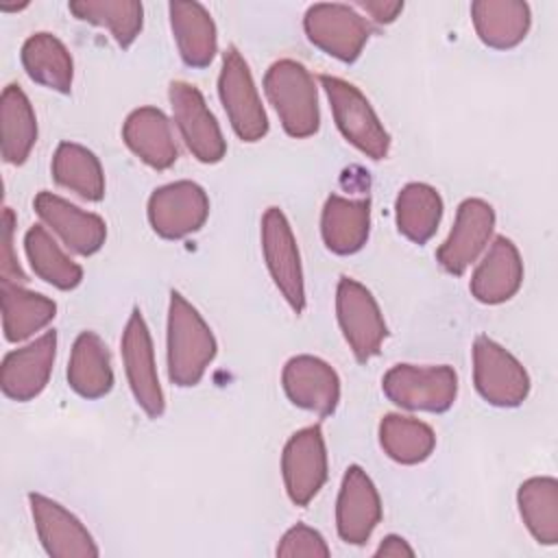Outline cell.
Wrapping results in <instances>:
<instances>
[{
	"mask_svg": "<svg viewBox=\"0 0 558 558\" xmlns=\"http://www.w3.org/2000/svg\"><path fill=\"white\" fill-rule=\"evenodd\" d=\"M281 473L294 506H307L327 482V447L320 425L294 432L281 453Z\"/></svg>",
	"mask_w": 558,
	"mask_h": 558,
	"instance_id": "cell-12",
	"label": "cell"
},
{
	"mask_svg": "<svg viewBox=\"0 0 558 558\" xmlns=\"http://www.w3.org/2000/svg\"><path fill=\"white\" fill-rule=\"evenodd\" d=\"M218 94L231 129L242 142H259L268 133V118L262 98L253 83L248 63L235 46H229L222 52Z\"/></svg>",
	"mask_w": 558,
	"mask_h": 558,
	"instance_id": "cell-5",
	"label": "cell"
},
{
	"mask_svg": "<svg viewBox=\"0 0 558 558\" xmlns=\"http://www.w3.org/2000/svg\"><path fill=\"white\" fill-rule=\"evenodd\" d=\"M33 207L37 216L63 240L68 248H72L78 255H94L102 248L107 240V225L98 214L85 211L76 207L74 203L41 190Z\"/></svg>",
	"mask_w": 558,
	"mask_h": 558,
	"instance_id": "cell-19",
	"label": "cell"
},
{
	"mask_svg": "<svg viewBox=\"0 0 558 558\" xmlns=\"http://www.w3.org/2000/svg\"><path fill=\"white\" fill-rule=\"evenodd\" d=\"M22 65L31 81L70 94L74 81V61L68 48L52 33H33L22 46Z\"/></svg>",
	"mask_w": 558,
	"mask_h": 558,
	"instance_id": "cell-28",
	"label": "cell"
},
{
	"mask_svg": "<svg viewBox=\"0 0 558 558\" xmlns=\"http://www.w3.org/2000/svg\"><path fill=\"white\" fill-rule=\"evenodd\" d=\"M264 92L290 137H310L320 126L318 92L310 70L294 59L275 61L264 74Z\"/></svg>",
	"mask_w": 558,
	"mask_h": 558,
	"instance_id": "cell-2",
	"label": "cell"
},
{
	"mask_svg": "<svg viewBox=\"0 0 558 558\" xmlns=\"http://www.w3.org/2000/svg\"><path fill=\"white\" fill-rule=\"evenodd\" d=\"M318 81L329 98L336 126L344 140L375 161L388 157L390 135L366 96L353 83L331 74H320Z\"/></svg>",
	"mask_w": 558,
	"mask_h": 558,
	"instance_id": "cell-3",
	"label": "cell"
},
{
	"mask_svg": "<svg viewBox=\"0 0 558 558\" xmlns=\"http://www.w3.org/2000/svg\"><path fill=\"white\" fill-rule=\"evenodd\" d=\"M0 303L2 329L9 342H22L31 338L57 316V303L52 299L11 281H0Z\"/></svg>",
	"mask_w": 558,
	"mask_h": 558,
	"instance_id": "cell-27",
	"label": "cell"
},
{
	"mask_svg": "<svg viewBox=\"0 0 558 558\" xmlns=\"http://www.w3.org/2000/svg\"><path fill=\"white\" fill-rule=\"evenodd\" d=\"M68 9L83 22L105 26L120 48H129L144 26V7L137 0H74Z\"/></svg>",
	"mask_w": 558,
	"mask_h": 558,
	"instance_id": "cell-33",
	"label": "cell"
},
{
	"mask_svg": "<svg viewBox=\"0 0 558 558\" xmlns=\"http://www.w3.org/2000/svg\"><path fill=\"white\" fill-rule=\"evenodd\" d=\"M307 39L344 63H353L371 37V24L353 7L338 2L312 4L303 17Z\"/></svg>",
	"mask_w": 558,
	"mask_h": 558,
	"instance_id": "cell-8",
	"label": "cell"
},
{
	"mask_svg": "<svg viewBox=\"0 0 558 558\" xmlns=\"http://www.w3.org/2000/svg\"><path fill=\"white\" fill-rule=\"evenodd\" d=\"M216 357V338L198 310L177 290L168 307V377L174 386H196Z\"/></svg>",
	"mask_w": 558,
	"mask_h": 558,
	"instance_id": "cell-1",
	"label": "cell"
},
{
	"mask_svg": "<svg viewBox=\"0 0 558 558\" xmlns=\"http://www.w3.org/2000/svg\"><path fill=\"white\" fill-rule=\"evenodd\" d=\"M57 357V331L50 329L37 340L9 351L0 366L2 392L13 401L35 399L48 384Z\"/></svg>",
	"mask_w": 558,
	"mask_h": 558,
	"instance_id": "cell-17",
	"label": "cell"
},
{
	"mask_svg": "<svg viewBox=\"0 0 558 558\" xmlns=\"http://www.w3.org/2000/svg\"><path fill=\"white\" fill-rule=\"evenodd\" d=\"M120 344H122L126 379H129V386H131V392H133L137 405L150 418H159L166 410V399H163V390H161L157 366H155L153 338H150L148 325L137 307L131 312V316L126 320Z\"/></svg>",
	"mask_w": 558,
	"mask_h": 558,
	"instance_id": "cell-13",
	"label": "cell"
},
{
	"mask_svg": "<svg viewBox=\"0 0 558 558\" xmlns=\"http://www.w3.org/2000/svg\"><path fill=\"white\" fill-rule=\"evenodd\" d=\"M397 229L414 244H425L438 229L442 218V198L427 183H408L395 201Z\"/></svg>",
	"mask_w": 558,
	"mask_h": 558,
	"instance_id": "cell-29",
	"label": "cell"
},
{
	"mask_svg": "<svg viewBox=\"0 0 558 558\" xmlns=\"http://www.w3.org/2000/svg\"><path fill=\"white\" fill-rule=\"evenodd\" d=\"M24 248L33 272L46 283L59 290H74L83 281V268L59 248L41 225H33L26 231Z\"/></svg>",
	"mask_w": 558,
	"mask_h": 558,
	"instance_id": "cell-34",
	"label": "cell"
},
{
	"mask_svg": "<svg viewBox=\"0 0 558 558\" xmlns=\"http://www.w3.org/2000/svg\"><path fill=\"white\" fill-rule=\"evenodd\" d=\"M281 384L288 399L318 416H329L340 401V377L320 357L294 355L286 362Z\"/></svg>",
	"mask_w": 558,
	"mask_h": 558,
	"instance_id": "cell-18",
	"label": "cell"
},
{
	"mask_svg": "<svg viewBox=\"0 0 558 558\" xmlns=\"http://www.w3.org/2000/svg\"><path fill=\"white\" fill-rule=\"evenodd\" d=\"M68 384L85 399H100L113 386L109 349L94 331H81L68 362Z\"/></svg>",
	"mask_w": 558,
	"mask_h": 558,
	"instance_id": "cell-25",
	"label": "cell"
},
{
	"mask_svg": "<svg viewBox=\"0 0 558 558\" xmlns=\"http://www.w3.org/2000/svg\"><path fill=\"white\" fill-rule=\"evenodd\" d=\"M471 17L477 37L495 50H510L519 46L532 22L530 7L521 0H475Z\"/></svg>",
	"mask_w": 558,
	"mask_h": 558,
	"instance_id": "cell-24",
	"label": "cell"
},
{
	"mask_svg": "<svg viewBox=\"0 0 558 558\" xmlns=\"http://www.w3.org/2000/svg\"><path fill=\"white\" fill-rule=\"evenodd\" d=\"M170 28L179 54L190 68H207L218 52L216 24L201 2L174 0L168 4Z\"/></svg>",
	"mask_w": 558,
	"mask_h": 558,
	"instance_id": "cell-23",
	"label": "cell"
},
{
	"mask_svg": "<svg viewBox=\"0 0 558 558\" xmlns=\"http://www.w3.org/2000/svg\"><path fill=\"white\" fill-rule=\"evenodd\" d=\"M35 530L52 558H96L98 547L87 527L59 501L39 493L28 495Z\"/></svg>",
	"mask_w": 558,
	"mask_h": 558,
	"instance_id": "cell-15",
	"label": "cell"
},
{
	"mask_svg": "<svg viewBox=\"0 0 558 558\" xmlns=\"http://www.w3.org/2000/svg\"><path fill=\"white\" fill-rule=\"evenodd\" d=\"M379 445L390 460L399 464H418L432 456L436 434L418 418L386 414L379 421Z\"/></svg>",
	"mask_w": 558,
	"mask_h": 558,
	"instance_id": "cell-31",
	"label": "cell"
},
{
	"mask_svg": "<svg viewBox=\"0 0 558 558\" xmlns=\"http://www.w3.org/2000/svg\"><path fill=\"white\" fill-rule=\"evenodd\" d=\"M325 246L336 255L357 253L371 233V198H344L331 194L320 216Z\"/></svg>",
	"mask_w": 558,
	"mask_h": 558,
	"instance_id": "cell-22",
	"label": "cell"
},
{
	"mask_svg": "<svg viewBox=\"0 0 558 558\" xmlns=\"http://www.w3.org/2000/svg\"><path fill=\"white\" fill-rule=\"evenodd\" d=\"M517 504L530 534L543 545L558 543V482L530 477L519 486Z\"/></svg>",
	"mask_w": 558,
	"mask_h": 558,
	"instance_id": "cell-32",
	"label": "cell"
},
{
	"mask_svg": "<svg viewBox=\"0 0 558 558\" xmlns=\"http://www.w3.org/2000/svg\"><path fill=\"white\" fill-rule=\"evenodd\" d=\"M523 283V262L514 242L497 235L471 277V294L486 305L512 299Z\"/></svg>",
	"mask_w": 558,
	"mask_h": 558,
	"instance_id": "cell-20",
	"label": "cell"
},
{
	"mask_svg": "<svg viewBox=\"0 0 558 558\" xmlns=\"http://www.w3.org/2000/svg\"><path fill=\"white\" fill-rule=\"evenodd\" d=\"M414 549L408 545L405 538L397 534H388L381 538L379 547L375 549V558H412Z\"/></svg>",
	"mask_w": 558,
	"mask_h": 558,
	"instance_id": "cell-38",
	"label": "cell"
},
{
	"mask_svg": "<svg viewBox=\"0 0 558 558\" xmlns=\"http://www.w3.org/2000/svg\"><path fill=\"white\" fill-rule=\"evenodd\" d=\"M2 225H4V235H2V255H0V268H2V281H11V283H24L28 281L26 275L22 272L17 257L13 255V229H15V214L11 207H4V216H2Z\"/></svg>",
	"mask_w": 558,
	"mask_h": 558,
	"instance_id": "cell-36",
	"label": "cell"
},
{
	"mask_svg": "<svg viewBox=\"0 0 558 558\" xmlns=\"http://www.w3.org/2000/svg\"><path fill=\"white\" fill-rule=\"evenodd\" d=\"M473 381L480 397L497 408H517L530 395L523 364L488 336H477L473 342Z\"/></svg>",
	"mask_w": 558,
	"mask_h": 558,
	"instance_id": "cell-6",
	"label": "cell"
},
{
	"mask_svg": "<svg viewBox=\"0 0 558 558\" xmlns=\"http://www.w3.org/2000/svg\"><path fill=\"white\" fill-rule=\"evenodd\" d=\"M384 395L405 410L447 412L458 395V375L451 366L395 364L381 379Z\"/></svg>",
	"mask_w": 558,
	"mask_h": 558,
	"instance_id": "cell-4",
	"label": "cell"
},
{
	"mask_svg": "<svg viewBox=\"0 0 558 558\" xmlns=\"http://www.w3.org/2000/svg\"><path fill=\"white\" fill-rule=\"evenodd\" d=\"M54 181L78 194L85 201H100L105 196V172L98 157L74 142H61L52 157Z\"/></svg>",
	"mask_w": 558,
	"mask_h": 558,
	"instance_id": "cell-30",
	"label": "cell"
},
{
	"mask_svg": "<svg viewBox=\"0 0 558 558\" xmlns=\"http://www.w3.org/2000/svg\"><path fill=\"white\" fill-rule=\"evenodd\" d=\"M262 248L268 272L294 314L305 310V283L299 246L286 214L268 207L262 218Z\"/></svg>",
	"mask_w": 558,
	"mask_h": 558,
	"instance_id": "cell-9",
	"label": "cell"
},
{
	"mask_svg": "<svg viewBox=\"0 0 558 558\" xmlns=\"http://www.w3.org/2000/svg\"><path fill=\"white\" fill-rule=\"evenodd\" d=\"M277 556L294 558V556H314V558H329L331 549L323 534L305 523L292 525L277 545Z\"/></svg>",
	"mask_w": 558,
	"mask_h": 558,
	"instance_id": "cell-35",
	"label": "cell"
},
{
	"mask_svg": "<svg viewBox=\"0 0 558 558\" xmlns=\"http://www.w3.org/2000/svg\"><path fill=\"white\" fill-rule=\"evenodd\" d=\"M124 144L150 168L168 170L179 159L170 120L157 107L133 109L122 126Z\"/></svg>",
	"mask_w": 558,
	"mask_h": 558,
	"instance_id": "cell-21",
	"label": "cell"
},
{
	"mask_svg": "<svg viewBox=\"0 0 558 558\" xmlns=\"http://www.w3.org/2000/svg\"><path fill=\"white\" fill-rule=\"evenodd\" d=\"M168 98L187 150L203 163H218L227 153V142L198 87L185 81H172Z\"/></svg>",
	"mask_w": 558,
	"mask_h": 558,
	"instance_id": "cell-10",
	"label": "cell"
},
{
	"mask_svg": "<svg viewBox=\"0 0 558 558\" xmlns=\"http://www.w3.org/2000/svg\"><path fill=\"white\" fill-rule=\"evenodd\" d=\"M336 314L342 336L357 362H366L379 353L388 327L381 310L366 286L351 277H340L336 290Z\"/></svg>",
	"mask_w": 558,
	"mask_h": 558,
	"instance_id": "cell-7",
	"label": "cell"
},
{
	"mask_svg": "<svg viewBox=\"0 0 558 558\" xmlns=\"http://www.w3.org/2000/svg\"><path fill=\"white\" fill-rule=\"evenodd\" d=\"M209 216L207 192L194 181H174L157 187L148 198V222L163 240L196 233Z\"/></svg>",
	"mask_w": 558,
	"mask_h": 558,
	"instance_id": "cell-11",
	"label": "cell"
},
{
	"mask_svg": "<svg viewBox=\"0 0 558 558\" xmlns=\"http://www.w3.org/2000/svg\"><path fill=\"white\" fill-rule=\"evenodd\" d=\"M495 229V209L482 198H464L458 205L456 222L436 251V262L449 275L460 277L486 248Z\"/></svg>",
	"mask_w": 558,
	"mask_h": 558,
	"instance_id": "cell-14",
	"label": "cell"
},
{
	"mask_svg": "<svg viewBox=\"0 0 558 558\" xmlns=\"http://www.w3.org/2000/svg\"><path fill=\"white\" fill-rule=\"evenodd\" d=\"M357 7L366 11L377 24H390L403 11V2H384V0H375V2L366 0V2H357Z\"/></svg>",
	"mask_w": 558,
	"mask_h": 558,
	"instance_id": "cell-37",
	"label": "cell"
},
{
	"mask_svg": "<svg viewBox=\"0 0 558 558\" xmlns=\"http://www.w3.org/2000/svg\"><path fill=\"white\" fill-rule=\"evenodd\" d=\"M37 142V118L24 89L7 85L0 98V150L7 163L20 166Z\"/></svg>",
	"mask_w": 558,
	"mask_h": 558,
	"instance_id": "cell-26",
	"label": "cell"
},
{
	"mask_svg": "<svg viewBox=\"0 0 558 558\" xmlns=\"http://www.w3.org/2000/svg\"><path fill=\"white\" fill-rule=\"evenodd\" d=\"M381 521V499L366 475L357 464H351L344 471L338 504H336V527L338 536L349 545H364Z\"/></svg>",
	"mask_w": 558,
	"mask_h": 558,
	"instance_id": "cell-16",
	"label": "cell"
}]
</instances>
